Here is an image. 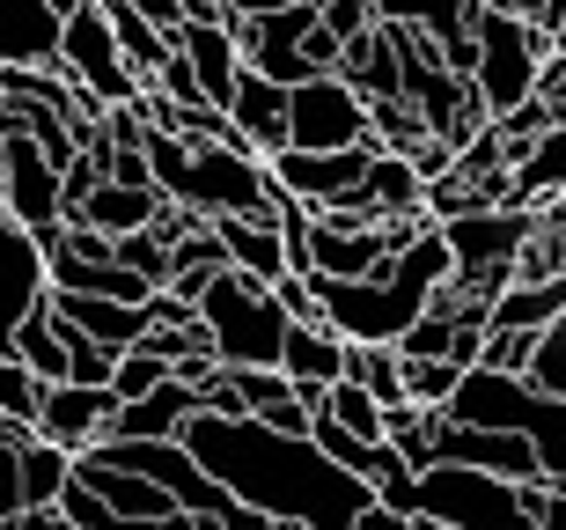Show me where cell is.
Instances as JSON below:
<instances>
[{
  "mask_svg": "<svg viewBox=\"0 0 566 530\" xmlns=\"http://www.w3.org/2000/svg\"><path fill=\"white\" fill-rule=\"evenodd\" d=\"M177 443H185L235 501H251V509H265V516H294V523H310V530H354V516L376 501V487H368L360 471L332 465L310 435L265 427L258 413H207V405H199V413L177 427Z\"/></svg>",
  "mask_w": 566,
  "mask_h": 530,
  "instance_id": "1",
  "label": "cell"
},
{
  "mask_svg": "<svg viewBox=\"0 0 566 530\" xmlns=\"http://www.w3.org/2000/svg\"><path fill=\"white\" fill-rule=\"evenodd\" d=\"M310 280H316V310L338 340L398 346L427 318L434 288L449 280V243H441V229H420L405 251L382 258L376 273H310Z\"/></svg>",
  "mask_w": 566,
  "mask_h": 530,
  "instance_id": "2",
  "label": "cell"
},
{
  "mask_svg": "<svg viewBox=\"0 0 566 530\" xmlns=\"http://www.w3.org/2000/svg\"><path fill=\"white\" fill-rule=\"evenodd\" d=\"M441 413H449V420H479V427H515V435L537 449L545 479L566 487V398L559 391H537V383L515 376V368H485V361H471Z\"/></svg>",
  "mask_w": 566,
  "mask_h": 530,
  "instance_id": "3",
  "label": "cell"
},
{
  "mask_svg": "<svg viewBox=\"0 0 566 530\" xmlns=\"http://www.w3.org/2000/svg\"><path fill=\"white\" fill-rule=\"evenodd\" d=\"M287 324L294 318L280 310L273 280H251L243 266H221L199 288V332H207L213 361H229V368H280Z\"/></svg>",
  "mask_w": 566,
  "mask_h": 530,
  "instance_id": "4",
  "label": "cell"
},
{
  "mask_svg": "<svg viewBox=\"0 0 566 530\" xmlns=\"http://www.w3.org/2000/svg\"><path fill=\"white\" fill-rule=\"evenodd\" d=\"M471 38H479V60H471V89H479V104L501 118V111L530 104L537 96V66L559 52V30L530 15H507L493 0H479V15H471Z\"/></svg>",
  "mask_w": 566,
  "mask_h": 530,
  "instance_id": "5",
  "label": "cell"
},
{
  "mask_svg": "<svg viewBox=\"0 0 566 530\" xmlns=\"http://www.w3.org/2000/svg\"><path fill=\"white\" fill-rule=\"evenodd\" d=\"M60 74L82 89L96 111L133 104V96H140V74L126 66V52H118V38H111V22H104L96 0L66 8V22H60Z\"/></svg>",
  "mask_w": 566,
  "mask_h": 530,
  "instance_id": "6",
  "label": "cell"
},
{
  "mask_svg": "<svg viewBox=\"0 0 566 530\" xmlns=\"http://www.w3.org/2000/svg\"><path fill=\"white\" fill-rule=\"evenodd\" d=\"M368 133V96L346 74H310L287 89V148H360Z\"/></svg>",
  "mask_w": 566,
  "mask_h": 530,
  "instance_id": "7",
  "label": "cell"
},
{
  "mask_svg": "<svg viewBox=\"0 0 566 530\" xmlns=\"http://www.w3.org/2000/svg\"><path fill=\"white\" fill-rule=\"evenodd\" d=\"M60 163H52V155L38 148V133H8V141H0V207L15 214L22 229H60Z\"/></svg>",
  "mask_w": 566,
  "mask_h": 530,
  "instance_id": "8",
  "label": "cell"
},
{
  "mask_svg": "<svg viewBox=\"0 0 566 530\" xmlns=\"http://www.w3.org/2000/svg\"><path fill=\"white\" fill-rule=\"evenodd\" d=\"M52 295V273H44V243L38 229H22L15 214L0 207V346L15 340V324Z\"/></svg>",
  "mask_w": 566,
  "mask_h": 530,
  "instance_id": "9",
  "label": "cell"
},
{
  "mask_svg": "<svg viewBox=\"0 0 566 530\" xmlns=\"http://www.w3.org/2000/svg\"><path fill=\"white\" fill-rule=\"evenodd\" d=\"M368 148H376V141H360V148H280V155H265V170H273V185L294 191L302 207H324V199L360 185Z\"/></svg>",
  "mask_w": 566,
  "mask_h": 530,
  "instance_id": "10",
  "label": "cell"
},
{
  "mask_svg": "<svg viewBox=\"0 0 566 530\" xmlns=\"http://www.w3.org/2000/svg\"><path fill=\"white\" fill-rule=\"evenodd\" d=\"M169 44L185 52V66L199 74V96L213 111H229L235 96V74H243V44H235V22L229 15H185L169 30Z\"/></svg>",
  "mask_w": 566,
  "mask_h": 530,
  "instance_id": "11",
  "label": "cell"
},
{
  "mask_svg": "<svg viewBox=\"0 0 566 530\" xmlns=\"http://www.w3.org/2000/svg\"><path fill=\"white\" fill-rule=\"evenodd\" d=\"M111 413H118V391H111V383H44L38 435L82 449V443H96V435L111 427Z\"/></svg>",
  "mask_w": 566,
  "mask_h": 530,
  "instance_id": "12",
  "label": "cell"
},
{
  "mask_svg": "<svg viewBox=\"0 0 566 530\" xmlns=\"http://www.w3.org/2000/svg\"><path fill=\"white\" fill-rule=\"evenodd\" d=\"M382 22H412V30H427L434 38V52L457 74H471V60H479V38H471V15H479V0H376Z\"/></svg>",
  "mask_w": 566,
  "mask_h": 530,
  "instance_id": "13",
  "label": "cell"
},
{
  "mask_svg": "<svg viewBox=\"0 0 566 530\" xmlns=\"http://www.w3.org/2000/svg\"><path fill=\"white\" fill-rule=\"evenodd\" d=\"M229 126L251 155H280L287 148V89L265 82L258 66H243L235 74V96H229Z\"/></svg>",
  "mask_w": 566,
  "mask_h": 530,
  "instance_id": "14",
  "label": "cell"
},
{
  "mask_svg": "<svg viewBox=\"0 0 566 530\" xmlns=\"http://www.w3.org/2000/svg\"><path fill=\"white\" fill-rule=\"evenodd\" d=\"M552 191H566V126L559 118L515 148V163L501 177V207H545Z\"/></svg>",
  "mask_w": 566,
  "mask_h": 530,
  "instance_id": "15",
  "label": "cell"
},
{
  "mask_svg": "<svg viewBox=\"0 0 566 530\" xmlns=\"http://www.w3.org/2000/svg\"><path fill=\"white\" fill-rule=\"evenodd\" d=\"M163 214V191L155 185H88L74 207H60V221L66 229H96V236H126V229H147Z\"/></svg>",
  "mask_w": 566,
  "mask_h": 530,
  "instance_id": "16",
  "label": "cell"
},
{
  "mask_svg": "<svg viewBox=\"0 0 566 530\" xmlns=\"http://www.w3.org/2000/svg\"><path fill=\"white\" fill-rule=\"evenodd\" d=\"M8 443H15V493H22V509H52L60 487L74 479V449L52 443V435H38V427H8Z\"/></svg>",
  "mask_w": 566,
  "mask_h": 530,
  "instance_id": "17",
  "label": "cell"
},
{
  "mask_svg": "<svg viewBox=\"0 0 566 530\" xmlns=\"http://www.w3.org/2000/svg\"><path fill=\"white\" fill-rule=\"evenodd\" d=\"M52 310H60L66 324H82L88 340H104V346H118L126 354L133 340L147 332V302H118V295H82V288H52Z\"/></svg>",
  "mask_w": 566,
  "mask_h": 530,
  "instance_id": "18",
  "label": "cell"
},
{
  "mask_svg": "<svg viewBox=\"0 0 566 530\" xmlns=\"http://www.w3.org/2000/svg\"><path fill=\"white\" fill-rule=\"evenodd\" d=\"M60 8L52 0H0V60L60 66Z\"/></svg>",
  "mask_w": 566,
  "mask_h": 530,
  "instance_id": "19",
  "label": "cell"
},
{
  "mask_svg": "<svg viewBox=\"0 0 566 530\" xmlns=\"http://www.w3.org/2000/svg\"><path fill=\"white\" fill-rule=\"evenodd\" d=\"M191 413H199V391H191L185 376H163L155 391H140V398H118L104 435H177Z\"/></svg>",
  "mask_w": 566,
  "mask_h": 530,
  "instance_id": "20",
  "label": "cell"
},
{
  "mask_svg": "<svg viewBox=\"0 0 566 530\" xmlns=\"http://www.w3.org/2000/svg\"><path fill=\"white\" fill-rule=\"evenodd\" d=\"M280 376L287 383H338L346 376V340L324 318H294L280 340Z\"/></svg>",
  "mask_w": 566,
  "mask_h": 530,
  "instance_id": "21",
  "label": "cell"
},
{
  "mask_svg": "<svg viewBox=\"0 0 566 530\" xmlns=\"http://www.w3.org/2000/svg\"><path fill=\"white\" fill-rule=\"evenodd\" d=\"M229 266H243L251 280H280L287 273V251H280V221H258V214H207Z\"/></svg>",
  "mask_w": 566,
  "mask_h": 530,
  "instance_id": "22",
  "label": "cell"
},
{
  "mask_svg": "<svg viewBox=\"0 0 566 530\" xmlns=\"http://www.w3.org/2000/svg\"><path fill=\"white\" fill-rule=\"evenodd\" d=\"M96 8H104L111 38H118V52H126V66L140 74V82L169 60V52H177V44H169V30H163V22H147L140 8H133V0H96Z\"/></svg>",
  "mask_w": 566,
  "mask_h": 530,
  "instance_id": "23",
  "label": "cell"
},
{
  "mask_svg": "<svg viewBox=\"0 0 566 530\" xmlns=\"http://www.w3.org/2000/svg\"><path fill=\"white\" fill-rule=\"evenodd\" d=\"M8 354H15L38 383H60V376H66V332H60V318H52V302H38V310L15 324Z\"/></svg>",
  "mask_w": 566,
  "mask_h": 530,
  "instance_id": "24",
  "label": "cell"
},
{
  "mask_svg": "<svg viewBox=\"0 0 566 530\" xmlns=\"http://www.w3.org/2000/svg\"><path fill=\"white\" fill-rule=\"evenodd\" d=\"M346 376L368 383L382 405H398L405 398V354L398 346H368V340H346Z\"/></svg>",
  "mask_w": 566,
  "mask_h": 530,
  "instance_id": "25",
  "label": "cell"
},
{
  "mask_svg": "<svg viewBox=\"0 0 566 530\" xmlns=\"http://www.w3.org/2000/svg\"><path fill=\"white\" fill-rule=\"evenodd\" d=\"M316 413H332L338 427H354V435H368V443H390V435H382V398L368 391V383H354V376H338Z\"/></svg>",
  "mask_w": 566,
  "mask_h": 530,
  "instance_id": "26",
  "label": "cell"
},
{
  "mask_svg": "<svg viewBox=\"0 0 566 530\" xmlns=\"http://www.w3.org/2000/svg\"><path fill=\"white\" fill-rule=\"evenodd\" d=\"M38 398H44V383L0 346V427H38Z\"/></svg>",
  "mask_w": 566,
  "mask_h": 530,
  "instance_id": "27",
  "label": "cell"
},
{
  "mask_svg": "<svg viewBox=\"0 0 566 530\" xmlns=\"http://www.w3.org/2000/svg\"><path fill=\"white\" fill-rule=\"evenodd\" d=\"M537 391H559L566 398V310H552L545 324H537V346H530V368H523Z\"/></svg>",
  "mask_w": 566,
  "mask_h": 530,
  "instance_id": "28",
  "label": "cell"
},
{
  "mask_svg": "<svg viewBox=\"0 0 566 530\" xmlns=\"http://www.w3.org/2000/svg\"><path fill=\"white\" fill-rule=\"evenodd\" d=\"M463 361H441V354H405V398L412 405H449V391H457Z\"/></svg>",
  "mask_w": 566,
  "mask_h": 530,
  "instance_id": "29",
  "label": "cell"
},
{
  "mask_svg": "<svg viewBox=\"0 0 566 530\" xmlns=\"http://www.w3.org/2000/svg\"><path fill=\"white\" fill-rule=\"evenodd\" d=\"M111 258H118V266H133L140 280H155V288L169 280V236L155 229V221H147V229H126V236H111Z\"/></svg>",
  "mask_w": 566,
  "mask_h": 530,
  "instance_id": "30",
  "label": "cell"
},
{
  "mask_svg": "<svg viewBox=\"0 0 566 530\" xmlns=\"http://www.w3.org/2000/svg\"><path fill=\"white\" fill-rule=\"evenodd\" d=\"M163 376H169V354L147 346V340H133L126 354H118V368H111V391H118V398H140V391H155Z\"/></svg>",
  "mask_w": 566,
  "mask_h": 530,
  "instance_id": "31",
  "label": "cell"
},
{
  "mask_svg": "<svg viewBox=\"0 0 566 530\" xmlns=\"http://www.w3.org/2000/svg\"><path fill=\"white\" fill-rule=\"evenodd\" d=\"M316 15H324V30H332L338 44L360 38L368 22H376V0H316Z\"/></svg>",
  "mask_w": 566,
  "mask_h": 530,
  "instance_id": "32",
  "label": "cell"
},
{
  "mask_svg": "<svg viewBox=\"0 0 566 530\" xmlns=\"http://www.w3.org/2000/svg\"><path fill=\"white\" fill-rule=\"evenodd\" d=\"M530 346H537V332H485L479 361H485V368H515V376H523V368H530Z\"/></svg>",
  "mask_w": 566,
  "mask_h": 530,
  "instance_id": "33",
  "label": "cell"
},
{
  "mask_svg": "<svg viewBox=\"0 0 566 530\" xmlns=\"http://www.w3.org/2000/svg\"><path fill=\"white\" fill-rule=\"evenodd\" d=\"M537 96H545L552 118H566V52H552V60L537 66Z\"/></svg>",
  "mask_w": 566,
  "mask_h": 530,
  "instance_id": "34",
  "label": "cell"
},
{
  "mask_svg": "<svg viewBox=\"0 0 566 530\" xmlns=\"http://www.w3.org/2000/svg\"><path fill=\"white\" fill-rule=\"evenodd\" d=\"M104 177L111 185H155V177H147V148H111Z\"/></svg>",
  "mask_w": 566,
  "mask_h": 530,
  "instance_id": "35",
  "label": "cell"
},
{
  "mask_svg": "<svg viewBox=\"0 0 566 530\" xmlns=\"http://www.w3.org/2000/svg\"><path fill=\"white\" fill-rule=\"evenodd\" d=\"M22 509V493H15V443H8V427H0V523Z\"/></svg>",
  "mask_w": 566,
  "mask_h": 530,
  "instance_id": "36",
  "label": "cell"
},
{
  "mask_svg": "<svg viewBox=\"0 0 566 530\" xmlns=\"http://www.w3.org/2000/svg\"><path fill=\"white\" fill-rule=\"evenodd\" d=\"M354 530H412V516H405V509H390V501L376 493V501H368V509L354 516Z\"/></svg>",
  "mask_w": 566,
  "mask_h": 530,
  "instance_id": "37",
  "label": "cell"
},
{
  "mask_svg": "<svg viewBox=\"0 0 566 530\" xmlns=\"http://www.w3.org/2000/svg\"><path fill=\"white\" fill-rule=\"evenodd\" d=\"M133 8H140L147 22H163V30H177V22H185V0H133Z\"/></svg>",
  "mask_w": 566,
  "mask_h": 530,
  "instance_id": "38",
  "label": "cell"
},
{
  "mask_svg": "<svg viewBox=\"0 0 566 530\" xmlns=\"http://www.w3.org/2000/svg\"><path fill=\"white\" fill-rule=\"evenodd\" d=\"M15 530H74L60 509H15Z\"/></svg>",
  "mask_w": 566,
  "mask_h": 530,
  "instance_id": "39",
  "label": "cell"
},
{
  "mask_svg": "<svg viewBox=\"0 0 566 530\" xmlns=\"http://www.w3.org/2000/svg\"><path fill=\"white\" fill-rule=\"evenodd\" d=\"M265 8H294V0H221V15H265Z\"/></svg>",
  "mask_w": 566,
  "mask_h": 530,
  "instance_id": "40",
  "label": "cell"
},
{
  "mask_svg": "<svg viewBox=\"0 0 566 530\" xmlns=\"http://www.w3.org/2000/svg\"><path fill=\"white\" fill-rule=\"evenodd\" d=\"M22 118H15V96H8V89H0V141H8V133H15Z\"/></svg>",
  "mask_w": 566,
  "mask_h": 530,
  "instance_id": "41",
  "label": "cell"
},
{
  "mask_svg": "<svg viewBox=\"0 0 566 530\" xmlns=\"http://www.w3.org/2000/svg\"><path fill=\"white\" fill-rule=\"evenodd\" d=\"M185 15H221V0H185Z\"/></svg>",
  "mask_w": 566,
  "mask_h": 530,
  "instance_id": "42",
  "label": "cell"
},
{
  "mask_svg": "<svg viewBox=\"0 0 566 530\" xmlns=\"http://www.w3.org/2000/svg\"><path fill=\"white\" fill-rule=\"evenodd\" d=\"M52 8H60V15H66V8H82V0H52Z\"/></svg>",
  "mask_w": 566,
  "mask_h": 530,
  "instance_id": "43",
  "label": "cell"
},
{
  "mask_svg": "<svg viewBox=\"0 0 566 530\" xmlns=\"http://www.w3.org/2000/svg\"><path fill=\"white\" fill-rule=\"evenodd\" d=\"M559 52H566V22H559Z\"/></svg>",
  "mask_w": 566,
  "mask_h": 530,
  "instance_id": "44",
  "label": "cell"
},
{
  "mask_svg": "<svg viewBox=\"0 0 566 530\" xmlns=\"http://www.w3.org/2000/svg\"><path fill=\"white\" fill-rule=\"evenodd\" d=\"M0 530H15V516H8V523H0Z\"/></svg>",
  "mask_w": 566,
  "mask_h": 530,
  "instance_id": "45",
  "label": "cell"
},
{
  "mask_svg": "<svg viewBox=\"0 0 566 530\" xmlns=\"http://www.w3.org/2000/svg\"><path fill=\"white\" fill-rule=\"evenodd\" d=\"M559 126H566V118H559Z\"/></svg>",
  "mask_w": 566,
  "mask_h": 530,
  "instance_id": "46",
  "label": "cell"
}]
</instances>
